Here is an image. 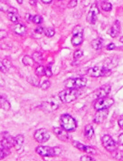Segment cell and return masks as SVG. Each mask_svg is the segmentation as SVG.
I'll use <instances>...</instances> for the list:
<instances>
[{
	"label": "cell",
	"instance_id": "obj_39",
	"mask_svg": "<svg viewBox=\"0 0 123 161\" xmlns=\"http://www.w3.org/2000/svg\"><path fill=\"white\" fill-rule=\"evenodd\" d=\"M33 17L30 13H26L25 15V19L28 22H33Z\"/></svg>",
	"mask_w": 123,
	"mask_h": 161
},
{
	"label": "cell",
	"instance_id": "obj_33",
	"mask_svg": "<svg viewBox=\"0 0 123 161\" xmlns=\"http://www.w3.org/2000/svg\"><path fill=\"white\" fill-rule=\"evenodd\" d=\"M77 5V0H70L67 4V7L69 9H73Z\"/></svg>",
	"mask_w": 123,
	"mask_h": 161
},
{
	"label": "cell",
	"instance_id": "obj_18",
	"mask_svg": "<svg viewBox=\"0 0 123 161\" xmlns=\"http://www.w3.org/2000/svg\"><path fill=\"white\" fill-rule=\"evenodd\" d=\"M24 138L22 134H19L14 138V145L13 147L17 150H20L24 144Z\"/></svg>",
	"mask_w": 123,
	"mask_h": 161
},
{
	"label": "cell",
	"instance_id": "obj_10",
	"mask_svg": "<svg viewBox=\"0 0 123 161\" xmlns=\"http://www.w3.org/2000/svg\"><path fill=\"white\" fill-rule=\"evenodd\" d=\"M99 13V10L97 5L95 4H92L87 16V21L90 24L94 25L97 19V16Z\"/></svg>",
	"mask_w": 123,
	"mask_h": 161
},
{
	"label": "cell",
	"instance_id": "obj_34",
	"mask_svg": "<svg viewBox=\"0 0 123 161\" xmlns=\"http://www.w3.org/2000/svg\"><path fill=\"white\" fill-rule=\"evenodd\" d=\"M43 21V18L40 17L39 15H36L35 16H34L33 19V22L35 24H40Z\"/></svg>",
	"mask_w": 123,
	"mask_h": 161
},
{
	"label": "cell",
	"instance_id": "obj_27",
	"mask_svg": "<svg viewBox=\"0 0 123 161\" xmlns=\"http://www.w3.org/2000/svg\"><path fill=\"white\" fill-rule=\"evenodd\" d=\"M101 8L105 11H110L112 10V5L111 4V3H110V2H102V4L101 5Z\"/></svg>",
	"mask_w": 123,
	"mask_h": 161
},
{
	"label": "cell",
	"instance_id": "obj_22",
	"mask_svg": "<svg viewBox=\"0 0 123 161\" xmlns=\"http://www.w3.org/2000/svg\"><path fill=\"white\" fill-rule=\"evenodd\" d=\"M13 32L18 35H23L26 32V28L20 23H17L13 28Z\"/></svg>",
	"mask_w": 123,
	"mask_h": 161
},
{
	"label": "cell",
	"instance_id": "obj_46",
	"mask_svg": "<svg viewBox=\"0 0 123 161\" xmlns=\"http://www.w3.org/2000/svg\"><path fill=\"white\" fill-rule=\"evenodd\" d=\"M52 1H53V0H41V1H42L43 3L47 4H50V3H51V2H52Z\"/></svg>",
	"mask_w": 123,
	"mask_h": 161
},
{
	"label": "cell",
	"instance_id": "obj_32",
	"mask_svg": "<svg viewBox=\"0 0 123 161\" xmlns=\"http://www.w3.org/2000/svg\"><path fill=\"white\" fill-rule=\"evenodd\" d=\"M83 56V51L81 50H77L74 52V58L79 59Z\"/></svg>",
	"mask_w": 123,
	"mask_h": 161
},
{
	"label": "cell",
	"instance_id": "obj_41",
	"mask_svg": "<svg viewBox=\"0 0 123 161\" xmlns=\"http://www.w3.org/2000/svg\"><path fill=\"white\" fill-rule=\"evenodd\" d=\"M7 36H8V33L6 30H1V39L2 40L4 38H6Z\"/></svg>",
	"mask_w": 123,
	"mask_h": 161
},
{
	"label": "cell",
	"instance_id": "obj_31",
	"mask_svg": "<svg viewBox=\"0 0 123 161\" xmlns=\"http://www.w3.org/2000/svg\"><path fill=\"white\" fill-rule=\"evenodd\" d=\"M44 33L45 35L48 37H52L55 35V30L52 29V28H48L47 29H45L44 31Z\"/></svg>",
	"mask_w": 123,
	"mask_h": 161
},
{
	"label": "cell",
	"instance_id": "obj_9",
	"mask_svg": "<svg viewBox=\"0 0 123 161\" xmlns=\"http://www.w3.org/2000/svg\"><path fill=\"white\" fill-rule=\"evenodd\" d=\"M34 137L37 142L39 143H44L50 139V136L45 128H41L35 132Z\"/></svg>",
	"mask_w": 123,
	"mask_h": 161
},
{
	"label": "cell",
	"instance_id": "obj_8",
	"mask_svg": "<svg viewBox=\"0 0 123 161\" xmlns=\"http://www.w3.org/2000/svg\"><path fill=\"white\" fill-rule=\"evenodd\" d=\"M102 145L109 152H113L117 149V145L109 135H105L102 138Z\"/></svg>",
	"mask_w": 123,
	"mask_h": 161
},
{
	"label": "cell",
	"instance_id": "obj_47",
	"mask_svg": "<svg viewBox=\"0 0 123 161\" xmlns=\"http://www.w3.org/2000/svg\"><path fill=\"white\" fill-rule=\"evenodd\" d=\"M17 2H18V4H22L23 2V0H17Z\"/></svg>",
	"mask_w": 123,
	"mask_h": 161
},
{
	"label": "cell",
	"instance_id": "obj_23",
	"mask_svg": "<svg viewBox=\"0 0 123 161\" xmlns=\"http://www.w3.org/2000/svg\"><path fill=\"white\" fill-rule=\"evenodd\" d=\"M1 107L4 111H9L11 109V104L3 96L1 97Z\"/></svg>",
	"mask_w": 123,
	"mask_h": 161
},
{
	"label": "cell",
	"instance_id": "obj_38",
	"mask_svg": "<svg viewBox=\"0 0 123 161\" xmlns=\"http://www.w3.org/2000/svg\"><path fill=\"white\" fill-rule=\"evenodd\" d=\"M80 160L81 161H94L95 159L89 156H82L80 158Z\"/></svg>",
	"mask_w": 123,
	"mask_h": 161
},
{
	"label": "cell",
	"instance_id": "obj_13",
	"mask_svg": "<svg viewBox=\"0 0 123 161\" xmlns=\"http://www.w3.org/2000/svg\"><path fill=\"white\" fill-rule=\"evenodd\" d=\"M109 114V111L107 109L98 110L95 113L94 117V122L97 124H101L106 119Z\"/></svg>",
	"mask_w": 123,
	"mask_h": 161
},
{
	"label": "cell",
	"instance_id": "obj_29",
	"mask_svg": "<svg viewBox=\"0 0 123 161\" xmlns=\"http://www.w3.org/2000/svg\"><path fill=\"white\" fill-rule=\"evenodd\" d=\"M50 82L49 80H44L43 83L39 84V87L40 89L45 90L50 88Z\"/></svg>",
	"mask_w": 123,
	"mask_h": 161
},
{
	"label": "cell",
	"instance_id": "obj_15",
	"mask_svg": "<svg viewBox=\"0 0 123 161\" xmlns=\"http://www.w3.org/2000/svg\"><path fill=\"white\" fill-rule=\"evenodd\" d=\"M120 32V23L118 21H116L112 27L108 30V34L113 37H116Z\"/></svg>",
	"mask_w": 123,
	"mask_h": 161
},
{
	"label": "cell",
	"instance_id": "obj_37",
	"mask_svg": "<svg viewBox=\"0 0 123 161\" xmlns=\"http://www.w3.org/2000/svg\"><path fill=\"white\" fill-rule=\"evenodd\" d=\"M45 76L48 78H50L52 76V72L50 67H47L45 68Z\"/></svg>",
	"mask_w": 123,
	"mask_h": 161
},
{
	"label": "cell",
	"instance_id": "obj_49",
	"mask_svg": "<svg viewBox=\"0 0 123 161\" xmlns=\"http://www.w3.org/2000/svg\"><path fill=\"white\" fill-rule=\"evenodd\" d=\"M58 1H62V0H58Z\"/></svg>",
	"mask_w": 123,
	"mask_h": 161
},
{
	"label": "cell",
	"instance_id": "obj_2",
	"mask_svg": "<svg viewBox=\"0 0 123 161\" xmlns=\"http://www.w3.org/2000/svg\"><path fill=\"white\" fill-rule=\"evenodd\" d=\"M36 152L44 157H54L59 155L62 150L58 147H50L48 146H39L35 149Z\"/></svg>",
	"mask_w": 123,
	"mask_h": 161
},
{
	"label": "cell",
	"instance_id": "obj_19",
	"mask_svg": "<svg viewBox=\"0 0 123 161\" xmlns=\"http://www.w3.org/2000/svg\"><path fill=\"white\" fill-rule=\"evenodd\" d=\"M103 43H104L103 40L101 37H99V38L94 39V40L92 41L91 46L95 50H101V48L103 47Z\"/></svg>",
	"mask_w": 123,
	"mask_h": 161
},
{
	"label": "cell",
	"instance_id": "obj_14",
	"mask_svg": "<svg viewBox=\"0 0 123 161\" xmlns=\"http://www.w3.org/2000/svg\"><path fill=\"white\" fill-rule=\"evenodd\" d=\"M111 91V86L109 84L102 86L95 91V96L96 98H100L106 97Z\"/></svg>",
	"mask_w": 123,
	"mask_h": 161
},
{
	"label": "cell",
	"instance_id": "obj_3",
	"mask_svg": "<svg viewBox=\"0 0 123 161\" xmlns=\"http://www.w3.org/2000/svg\"><path fill=\"white\" fill-rule=\"evenodd\" d=\"M62 128L67 132H74L77 128V122L75 119L69 114H63L60 117Z\"/></svg>",
	"mask_w": 123,
	"mask_h": 161
},
{
	"label": "cell",
	"instance_id": "obj_42",
	"mask_svg": "<svg viewBox=\"0 0 123 161\" xmlns=\"http://www.w3.org/2000/svg\"><path fill=\"white\" fill-rule=\"evenodd\" d=\"M118 142L119 144L123 145V133H121L119 135L118 137Z\"/></svg>",
	"mask_w": 123,
	"mask_h": 161
},
{
	"label": "cell",
	"instance_id": "obj_48",
	"mask_svg": "<svg viewBox=\"0 0 123 161\" xmlns=\"http://www.w3.org/2000/svg\"><path fill=\"white\" fill-rule=\"evenodd\" d=\"M120 41L121 43H123V36H122V37L120 39Z\"/></svg>",
	"mask_w": 123,
	"mask_h": 161
},
{
	"label": "cell",
	"instance_id": "obj_43",
	"mask_svg": "<svg viewBox=\"0 0 123 161\" xmlns=\"http://www.w3.org/2000/svg\"><path fill=\"white\" fill-rule=\"evenodd\" d=\"M116 48V45L114 43H110L107 46L106 48L107 50H113Z\"/></svg>",
	"mask_w": 123,
	"mask_h": 161
},
{
	"label": "cell",
	"instance_id": "obj_36",
	"mask_svg": "<svg viewBox=\"0 0 123 161\" xmlns=\"http://www.w3.org/2000/svg\"><path fill=\"white\" fill-rule=\"evenodd\" d=\"M9 6H8L7 4L3 3L2 2H1V10L2 11L8 12L9 8Z\"/></svg>",
	"mask_w": 123,
	"mask_h": 161
},
{
	"label": "cell",
	"instance_id": "obj_24",
	"mask_svg": "<svg viewBox=\"0 0 123 161\" xmlns=\"http://www.w3.org/2000/svg\"><path fill=\"white\" fill-rule=\"evenodd\" d=\"M22 62L24 65L29 66V67H33L35 62L33 57L32 58L28 56H24L23 58Z\"/></svg>",
	"mask_w": 123,
	"mask_h": 161
},
{
	"label": "cell",
	"instance_id": "obj_25",
	"mask_svg": "<svg viewBox=\"0 0 123 161\" xmlns=\"http://www.w3.org/2000/svg\"><path fill=\"white\" fill-rule=\"evenodd\" d=\"M35 74L38 77H42L45 75V68L42 65H39L35 69Z\"/></svg>",
	"mask_w": 123,
	"mask_h": 161
},
{
	"label": "cell",
	"instance_id": "obj_45",
	"mask_svg": "<svg viewBox=\"0 0 123 161\" xmlns=\"http://www.w3.org/2000/svg\"><path fill=\"white\" fill-rule=\"evenodd\" d=\"M37 0H29V3L32 6H35L37 4Z\"/></svg>",
	"mask_w": 123,
	"mask_h": 161
},
{
	"label": "cell",
	"instance_id": "obj_4",
	"mask_svg": "<svg viewBox=\"0 0 123 161\" xmlns=\"http://www.w3.org/2000/svg\"><path fill=\"white\" fill-rule=\"evenodd\" d=\"M87 75L92 78H99V77H106L111 75L112 71L110 69L103 67H95L89 68L87 71Z\"/></svg>",
	"mask_w": 123,
	"mask_h": 161
},
{
	"label": "cell",
	"instance_id": "obj_40",
	"mask_svg": "<svg viewBox=\"0 0 123 161\" xmlns=\"http://www.w3.org/2000/svg\"><path fill=\"white\" fill-rule=\"evenodd\" d=\"M44 32V28H43V27H41V26L37 27V28L35 29V32L36 33L42 34Z\"/></svg>",
	"mask_w": 123,
	"mask_h": 161
},
{
	"label": "cell",
	"instance_id": "obj_17",
	"mask_svg": "<svg viewBox=\"0 0 123 161\" xmlns=\"http://www.w3.org/2000/svg\"><path fill=\"white\" fill-rule=\"evenodd\" d=\"M8 17L10 21H11L12 22L17 23L18 22L19 16L18 15V11L17 8L10 6L8 11Z\"/></svg>",
	"mask_w": 123,
	"mask_h": 161
},
{
	"label": "cell",
	"instance_id": "obj_16",
	"mask_svg": "<svg viewBox=\"0 0 123 161\" xmlns=\"http://www.w3.org/2000/svg\"><path fill=\"white\" fill-rule=\"evenodd\" d=\"M43 109L47 112H53L57 110L59 105L53 101H46L42 104Z\"/></svg>",
	"mask_w": 123,
	"mask_h": 161
},
{
	"label": "cell",
	"instance_id": "obj_1",
	"mask_svg": "<svg viewBox=\"0 0 123 161\" xmlns=\"http://www.w3.org/2000/svg\"><path fill=\"white\" fill-rule=\"evenodd\" d=\"M80 95L79 89H67L59 93V98L63 103H70L76 100Z\"/></svg>",
	"mask_w": 123,
	"mask_h": 161
},
{
	"label": "cell",
	"instance_id": "obj_12",
	"mask_svg": "<svg viewBox=\"0 0 123 161\" xmlns=\"http://www.w3.org/2000/svg\"><path fill=\"white\" fill-rule=\"evenodd\" d=\"M53 132L58 139H59L62 141H68L70 139L69 135L67 133V131L62 127L54 128Z\"/></svg>",
	"mask_w": 123,
	"mask_h": 161
},
{
	"label": "cell",
	"instance_id": "obj_44",
	"mask_svg": "<svg viewBox=\"0 0 123 161\" xmlns=\"http://www.w3.org/2000/svg\"><path fill=\"white\" fill-rule=\"evenodd\" d=\"M118 124L119 126L123 129V116L121 117V118L118 120Z\"/></svg>",
	"mask_w": 123,
	"mask_h": 161
},
{
	"label": "cell",
	"instance_id": "obj_35",
	"mask_svg": "<svg viewBox=\"0 0 123 161\" xmlns=\"http://www.w3.org/2000/svg\"><path fill=\"white\" fill-rule=\"evenodd\" d=\"M28 82L31 83H32L33 85L35 86H39V83L37 79H36L35 78H29V80H28Z\"/></svg>",
	"mask_w": 123,
	"mask_h": 161
},
{
	"label": "cell",
	"instance_id": "obj_5",
	"mask_svg": "<svg viewBox=\"0 0 123 161\" xmlns=\"http://www.w3.org/2000/svg\"><path fill=\"white\" fill-rule=\"evenodd\" d=\"M87 83V80L84 78H69L64 82L67 89H80L84 87Z\"/></svg>",
	"mask_w": 123,
	"mask_h": 161
},
{
	"label": "cell",
	"instance_id": "obj_6",
	"mask_svg": "<svg viewBox=\"0 0 123 161\" xmlns=\"http://www.w3.org/2000/svg\"><path fill=\"white\" fill-rule=\"evenodd\" d=\"M83 33L84 29L81 26L77 25L73 29L72 32V37L71 43L74 46H78L81 44L83 42Z\"/></svg>",
	"mask_w": 123,
	"mask_h": 161
},
{
	"label": "cell",
	"instance_id": "obj_7",
	"mask_svg": "<svg viewBox=\"0 0 123 161\" xmlns=\"http://www.w3.org/2000/svg\"><path fill=\"white\" fill-rule=\"evenodd\" d=\"M114 103V101L112 98L105 97L98 98L94 104V108L97 111L108 109L113 105Z\"/></svg>",
	"mask_w": 123,
	"mask_h": 161
},
{
	"label": "cell",
	"instance_id": "obj_26",
	"mask_svg": "<svg viewBox=\"0 0 123 161\" xmlns=\"http://www.w3.org/2000/svg\"><path fill=\"white\" fill-rule=\"evenodd\" d=\"M11 153L10 149L6 148L2 146H1V156L0 159H4L6 156L8 155Z\"/></svg>",
	"mask_w": 123,
	"mask_h": 161
},
{
	"label": "cell",
	"instance_id": "obj_28",
	"mask_svg": "<svg viewBox=\"0 0 123 161\" xmlns=\"http://www.w3.org/2000/svg\"><path fill=\"white\" fill-rule=\"evenodd\" d=\"M33 58L35 62L39 63L43 60V56L42 54L39 52H35L33 54Z\"/></svg>",
	"mask_w": 123,
	"mask_h": 161
},
{
	"label": "cell",
	"instance_id": "obj_11",
	"mask_svg": "<svg viewBox=\"0 0 123 161\" xmlns=\"http://www.w3.org/2000/svg\"><path fill=\"white\" fill-rule=\"evenodd\" d=\"M73 145L74 147H75L78 150H80L83 152H85L87 154L95 155L97 153L96 150H95L94 148L90 147V146H87V145L83 144L82 143L78 142V141H74L73 142Z\"/></svg>",
	"mask_w": 123,
	"mask_h": 161
},
{
	"label": "cell",
	"instance_id": "obj_20",
	"mask_svg": "<svg viewBox=\"0 0 123 161\" xmlns=\"http://www.w3.org/2000/svg\"><path fill=\"white\" fill-rule=\"evenodd\" d=\"M11 66V61L7 59H4L1 63V71L4 73L8 72Z\"/></svg>",
	"mask_w": 123,
	"mask_h": 161
},
{
	"label": "cell",
	"instance_id": "obj_30",
	"mask_svg": "<svg viewBox=\"0 0 123 161\" xmlns=\"http://www.w3.org/2000/svg\"><path fill=\"white\" fill-rule=\"evenodd\" d=\"M113 157L117 159L123 160V151H115L113 152Z\"/></svg>",
	"mask_w": 123,
	"mask_h": 161
},
{
	"label": "cell",
	"instance_id": "obj_21",
	"mask_svg": "<svg viewBox=\"0 0 123 161\" xmlns=\"http://www.w3.org/2000/svg\"><path fill=\"white\" fill-rule=\"evenodd\" d=\"M84 134L87 139H91L94 134V129L91 125H88L84 129Z\"/></svg>",
	"mask_w": 123,
	"mask_h": 161
}]
</instances>
